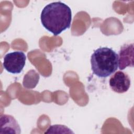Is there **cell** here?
<instances>
[{"instance_id":"cell-4","label":"cell","mask_w":134,"mask_h":134,"mask_svg":"<svg viewBox=\"0 0 134 134\" xmlns=\"http://www.w3.org/2000/svg\"><path fill=\"white\" fill-rule=\"evenodd\" d=\"M130 79L128 75L121 71L114 72L109 81L110 88L117 93L126 92L130 87Z\"/></svg>"},{"instance_id":"cell-1","label":"cell","mask_w":134,"mask_h":134,"mask_svg":"<svg viewBox=\"0 0 134 134\" xmlns=\"http://www.w3.org/2000/svg\"><path fill=\"white\" fill-rule=\"evenodd\" d=\"M40 19L42 26L47 30L57 36L70 27L71 9L61 2H52L43 8Z\"/></svg>"},{"instance_id":"cell-5","label":"cell","mask_w":134,"mask_h":134,"mask_svg":"<svg viewBox=\"0 0 134 134\" xmlns=\"http://www.w3.org/2000/svg\"><path fill=\"white\" fill-rule=\"evenodd\" d=\"M118 55L120 70H124L127 66H133V43L122 46Z\"/></svg>"},{"instance_id":"cell-2","label":"cell","mask_w":134,"mask_h":134,"mask_svg":"<svg viewBox=\"0 0 134 134\" xmlns=\"http://www.w3.org/2000/svg\"><path fill=\"white\" fill-rule=\"evenodd\" d=\"M91 69L99 77H107L118 68V55L112 49L100 47L95 50L91 57Z\"/></svg>"},{"instance_id":"cell-6","label":"cell","mask_w":134,"mask_h":134,"mask_svg":"<svg viewBox=\"0 0 134 134\" xmlns=\"http://www.w3.org/2000/svg\"><path fill=\"white\" fill-rule=\"evenodd\" d=\"M20 126L14 117L9 115H2L0 118V134H19Z\"/></svg>"},{"instance_id":"cell-3","label":"cell","mask_w":134,"mask_h":134,"mask_svg":"<svg viewBox=\"0 0 134 134\" xmlns=\"http://www.w3.org/2000/svg\"><path fill=\"white\" fill-rule=\"evenodd\" d=\"M26 56L20 51L7 53L3 59V67L8 72L13 74L20 73L26 63Z\"/></svg>"}]
</instances>
